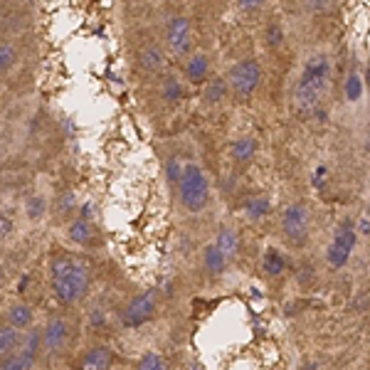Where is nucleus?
Here are the masks:
<instances>
[{
    "label": "nucleus",
    "instance_id": "obj_1",
    "mask_svg": "<svg viewBox=\"0 0 370 370\" xmlns=\"http://www.w3.org/2000/svg\"><path fill=\"white\" fill-rule=\"evenodd\" d=\"M50 284H52V291L59 304L72 306L87 296L92 274L79 257L59 252L52 254V259H50Z\"/></svg>",
    "mask_w": 370,
    "mask_h": 370
},
{
    "label": "nucleus",
    "instance_id": "obj_2",
    "mask_svg": "<svg viewBox=\"0 0 370 370\" xmlns=\"http://www.w3.org/2000/svg\"><path fill=\"white\" fill-rule=\"evenodd\" d=\"M331 84V62L326 54H314L304 62L294 87V109L299 114H311L323 101V94Z\"/></svg>",
    "mask_w": 370,
    "mask_h": 370
},
{
    "label": "nucleus",
    "instance_id": "obj_3",
    "mask_svg": "<svg viewBox=\"0 0 370 370\" xmlns=\"http://www.w3.org/2000/svg\"><path fill=\"white\" fill-rule=\"evenodd\" d=\"M178 195H181V205L188 212L205 210L210 203V183L198 163L183 165V176L178 181Z\"/></svg>",
    "mask_w": 370,
    "mask_h": 370
},
{
    "label": "nucleus",
    "instance_id": "obj_4",
    "mask_svg": "<svg viewBox=\"0 0 370 370\" xmlns=\"http://www.w3.org/2000/svg\"><path fill=\"white\" fill-rule=\"evenodd\" d=\"M158 301L161 294L156 289H148V291L136 294L129 304L123 306L121 323L126 329H141V326H146L148 321H153V316L158 311Z\"/></svg>",
    "mask_w": 370,
    "mask_h": 370
},
{
    "label": "nucleus",
    "instance_id": "obj_5",
    "mask_svg": "<svg viewBox=\"0 0 370 370\" xmlns=\"http://www.w3.org/2000/svg\"><path fill=\"white\" fill-rule=\"evenodd\" d=\"M356 242H358V232H356L351 220H343L336 229L333 242L329 245V252H326V262L331 269H341L348 265L353 249H356Z\"/></svg>",
    "mask_w": 370,
    "mask_h": 370
},
{
    "label": "nucleus",
    "instance_id": "obj_6",
    "mask_svg": "<svg viewBox=\"0 0 370 370\" xmlns=\"http://www.w3.org/2000/svg\"><path fill=\"white\" fill-rule=\"evenodd\" d=\"M259 82H262V67H259L257 59L247 57L232 67L227 87L232 89V94L235 96H242V99H245V96L254 94V89L259 87Z\"/></svg>",
    "mask_w": 370,
    "mask_h": 370
},
{
    "label": "nucleus",
    "instance_id": "obj_7",
    "mask_svg": "<svg viewBox=\"0 0 370 370\" xmlns=\"http://www.w3.org/2000/svg\"><path fill=\"white\" fill-rule=\"evenodd\" d=\"M282 232L289 245L304 247L309 242V212L301 203H291L282 212Z\"/></svg>",
    "mask_w": 370,
    "mask_h": 370
},
{
    "label": "nucleus",
    "instance_id": "obj_8",
    "mask_svg": "<svg viewBox=\"0 0 370 370\" xmlns=\"http://www.w3.org/2000/svg\"><path fill=\"white\" fill-rule=\"evenodd\" d=\"M165 45L176 57L188 54L193 48V28H190V20L185 15H173L165 25Z\"/></svg>",
    "mask_w": 370,
    "mask_h": 370
},
{
    "label": "nucleus",
    "instance_id": "obj_9",
    "mask_svg": "<svg viewBox=\"0 0 370 370\" xmlns=\"http://www.w3.org/2000/svg\"><path fill=\"white\" fill-rule=\"evenodd\" d=\"M70 323H67L65 316H52L48 323H45V329H42V348L48 353H59L65 351L67 343H70Z\"/></svg>",
    "mask_w": 370,
    "mask_h": 370
},
{
    "label": "nucleus",
    "instance_id": "obj_10",
    "mask_svg": "<svg viewBox=\"0 0 370 370\" xmlns=\"http://www.w3.org/2000/svg\"><path fill=\"white\" fill-rule=\"evenodd\" d=\"M116 353L109 346H92L79 356L76 370H112Z\"/></svg>",
    "mask_w": 370,
    "mask_h": 370
},
{
    "label": "nucleus",
    "instance_id": "obj_11",
    "mask_svg": "<svg viewBox=\"0 0 370 370\" xmlns=\"http://www.w3.org/2000/svg\"><path fill=\"white\" fill-rule=\"evenodd\" d=\"M6 323L12 326L15 331L25 333V331L32 329V323H35V311H32V306L25 304V301H15L6 311Z\"/></svg>",
    "mask_w": 370,
    "mask_h": 370
},
{
    "label": "nucleus",
    "instance_id": "obj_12",
    "mask_svg": "<svg viewBox=\"0 0 370 370\" xmlns=\"http://www.w3.org/2000/svg\"><path fill=\"white\" fill-rule=\"evenodd\" d=\"M67 240L72 245H79V247H89L96 242V229L92 225V220H84V218H74L70 225H67Z\"/></svg>",
    "mask_w": 370,
    "mask_h": 370
},
{
    "label": "nucleus",
    "instance_id": "obj_13",
    "mask_svg": "<svg viewBox=\"0 0 370 370\" xmlns=\"http://www.w3.org/2000/svg\"><path fill=\"white\" fill-rule=\"evenodd\" d=\"M136 62H138V70L146 72V74H158L165 65V52L158 48V45H153L151 42V45H143V48L138 50Z\"/></svg>",
    "mask_w": 370,
    "mask_h": 370
},
{
    "label": "nucleus",
    "instance_id": "obj_14",
    "mask_svg": "<svg viewBox=\"0 0 370 370\" xmlns=\"http://www.w3.org/2000/svg\"><path fill=\"white\" fill-rule=\"evenodd\" d=\"M23 338L25 333H20V331H15L12 326H0V360L8 358V356H15V353L20 351V346H23Z\"/></svg>",
    "mask_w": 370,
    "mask_h": 370
},
{
    "label": "nucleus",
    "instance_id": "obj_15",
    "mask_svg": "<svg viewBox=\"0 0 370 370\" xmlns=\"http://www.w3.org/2000/svg\"><path fill=\"white\" fill-rule=\"evenodd\" d=\"M207 70H210V59H207V54H203V52L190 54L188 62H185V79L193 84L205 82Z\"/></svg>",
    "mask_w": 370,
    "mask_h": 370
},
{
    "label": "nucleus",
    "instance_id": "obj_16",
    "mask_svg": "<svg viewBox=\"0 0 370 370\" xmlns=\"http://www.w3.org/2000/svg\"><path fill=\"white\" fill-rule=\"evenodd\" d=\"M203 265H205L207 274L218 276V274H223L225 267H227V257H225L218 249V245L212 242V245H207L205 249H203Z\"/></svg>",
    "mask_w": 370,
    "mask_h": 370
},
{
    "label": "nucleus",
    "instance_id": "obj_17",
    "mask_svg": "<svg viewBox=\"0 0 370 370\" xmlns=\"http://www.w3.org/2000/svg\"><path fill=\"white\" fill-rule=\"evenodd\" d=\"M215 245L218 249L225 254V257H235L237 249H240V235H237V229L232 227H220L218 229V237H215Z\"/></svg>",
    "mask_w": 370,
    "mask_h": 370
},
{
    "label": "nucleus",
    "instance_id": "obj_18",
    "mask_svg": "<svg viewBox=\"0 0 370 370\" xmlns=\"http://www.w3.org/2000/svg\"><path fill=\"white\" fill-rule=\"evenodd\" d=\"M18 45L12 40H6V37H0V74H6L10 72L12 67L18 65Z\"/></svg>",
    "mask_w": 370,
    "mask_h": 370
},
{
    "label": "nucleus",
    "instance_id": "obj_19",
    "mask_svg": "<svg viewBox=\"0 0 370 370\" xmlns=\"http://www.w3.org/2000/svg\"><path fill=\"white\" fill-rule=\"evenodd\" d=\"M161 96L168 104H178L185 96V87H183V82L178 76H165L163 82H161Z\"/></svg>",
    "mask_w": 370,
    "mask_h": 370
},
{
    "label": "nucleus",
    "instance_id": "obj_20",
    "mask_svg": "<svg viewBox=\"0 0 370 370\" xmlns=\"http://www.w3.org/2000/svg\"><path fill=\"white\" fill-rule=\"evenodd\" d=\"M284 269H287V262H284L282 252H276V249H267L265 259H262V271L274 279V276H282Z\"/></svg>",
    "mask_w": 370,
    "mask_h": 370
},
{
    "label": "nucleus",
    "instance_id": "obj_21",
    "mask_svg": "<svg viewBox=\"0 0 370 370\" xmlns=\"http://www.w3.org/2000/svg\"><path fill=\"white\" fill-rule=\"evenodd\" d=\"M254 153H257V141H254V138H249V136H245V138H237V141L232 143V158H235L237 163H247V161L252 158Z\"/></svg>",
    "mask_w": 370,
    "mask_h": 370
},
{
    "label": "nucleus",
    "instance_id": "obj_22",
    "mask_svg": "<svg viewBox=\"0 0 370 370\" xmlns=\"http://www.w3.org/2000/svg\"><path fill=\"white\" fill-rule=\"evenodd\" d=\"M45 212H48V200L42 195H30L25 200V215H28L30 223H40L45 218Z\"/></svg>",
    "mask_w": 370,
    "mask_h": 370
},
{
    "label": "nucleus",
    "instance_id": "obj_23",
    "mask_svg": "<svg viewBox=\"0 0 370 370\" xmlns=\"http://www.w3.org/2000/svg\"><path fill=\"white\" fill-rule=\"evenodd\" d=\"M269 210H271V205H269V200H267L265 195H252V198L245 200V212L252 220L265 218V215H269Z\"/></svg>",
    "mask_w": 370,
    "mask_h": 370
},
{
    "label": "nucleus",
    "instance_id": "obj_24",
    "mask_svg": "<svg viewBox=\"0 0 370 370\" xmlns=\"http://www.w3.org/2000/svg\"><path fill=\"white\" fill-rule=\"evenodd\" d=\"M227 82L225 79H220V76H215V79H210V82L205 84V101L207 104H218V101H223L225 96H227Z\"/></svg>",
    "mask_w": 370,
    "mask_h": 370
},
{
    "label": "nucleus",
    "instance_id": "obj_25",
    "mask_svg": "<svg viewBox=\"0 0 370 370\" xmlns=\"http://www.w3.org/2000/svg\"><path fill=\"white\" fill-rule=\"evenodd\" d=\"M136 370H168V360L156 351H148L143 353L138 363H136Z\"/></svg>",
    "mask_w": 370,
    "mask_h": 370
},
{
    "label": "nucleus",
    "instance_id": "obj_26",
    "mask_svg": "<svg viewBox=\"0 0 370 370\" xmlns=\"http://www.w3.org/2000/svg\"><path fill=\"white\" fill-rule=\"evenodd\" d=\"M360 94H363V79L356 70L348 74V82H346V96L348 101H358Z\"/></svg>",
    "mask_w": 370,
    "mask_h": 370
},
{
    "label": "nucleus",
    "instance_id": "obj_27",
    "mask_svg": "<svg viewBox=\"0 0 370 370\" xmlns=\"http://www.w3.org/2000/svg\"><path fill=\"white\" fill-rule=\"evenodd\" d=\"M30 368H32V363L20 351L15 356H8V358L0 360V370H30Z\"/></svg>",
    "mask_w": 370,
    "mask_h": 370
},
{
    "label": "nucleus",
    "instance_id": "obj_28",
    "mask_svg": "<svg viewBox=\"0 0 370 370\" xmlns=\"http://www.w3.org/2000/svg\"><path fill=\"white\" fill-rule=\"evenodd\" d=\"M165 176H168L171 185H178V181H181V176H183L181 161H178V158H168V163H165Z\"/></svg>",
    "mask_w": 370,
    "mask_h": 370
},
{
    "label": "nucleus",
    "instance_id": "obj_29",
    "mask_svg": "<svg viewBox=\"0 0 370 370\" xmlns=\"http://www.w3.org/2000/svg\"><path fill=\"white\" fill-rule=\"evenodd\" d=\"M284 40V30L279 23H271L269 28H267V45L269 48H276V45H282Z\"/></svg>",
    "mask_w": 370,
    "mask_h": 370
},
{
    "label": "nucleus",
    "instance_id": "obj_30",
    "mask_svg": "<svg viewBox=\"0 0 370 370\" xmlns=\"http://www.w3.org/2000/svg\"><path fill=\"white\" fill-rule=\"evenodd\" d=\"M74 207H76L74 193H65L62 198H57V215H70Z\"/></svg>",
    "mask_w": 370,
    "mask_h": 370
},
{
    "label": "nucleus",
    "instance_id": "obj_31",
    "mask_svg": "<svg viewBox=\"0 0 370 370\" xmlns=\"http://www.w3.org/2000/svg\"><path fill=\"white\" fill-rule=\"evenodd\" d=\"M12 232V220L8 218L6 212H0V240H3V237H8Z\"/></svg>",
    "mask_w": 370,
    "mask_h": 370
},
{
    "label": "nucleus",
    "instance_id": "obj_32",
    "mask_svg": "<svg viewBox=\"0 0 370 370\" xmlns=\"http://www.w3.org/2000/svg\"><path fill=\"white\" fill-rule=\"evenodd\" d=\"M240 8L242 10H259V3H254V0H245V3H240Z\"/></svg>",
    "mask_w": 370,
    "mask_h": 370
},
{
    "label": "nucleus",
    "instance_id": "obj_33",
    "mask_svg": "<svg viewBox=\"0 0 370 370\" xmlns=\"http://www.w3.org/2000/svg\"><path fill=\"white\" fill-rule=\"evenodd\" d=\"M360 232H363V235H370V220L368 218L360 220Z\"/></svg>",
    "mask_w": 370,
    "mask_h": 370
},
{
    "label": "nucleus",
    "instance_id": "obj_34",
    "mask_svg": "<svg viewBox=\"0 0 370 370\" xmlns=\"http://www.w3.org/2000/svg\"><path fill=\"white\" fill-rule=\"evenodd\" d=\"M368 220H370V210H368Z\"/></svg>",
    "mask_w": 370,
    "mask_h": 370
},
{
    "label": "nucleus",
    "instance_id": "obj_35",
    "mask_svg": "<svg viewBox=\"0 0 370 370\" xmlns=\"http://www.w3.org/2000/svg\"><path fill=\"white\" fill-rule=\"evenodd\" d=\"M0 104H3V99H0Z\"/></svg>",
    "mask_w": 370,
    "mask_h": 370
}]
</instances>
